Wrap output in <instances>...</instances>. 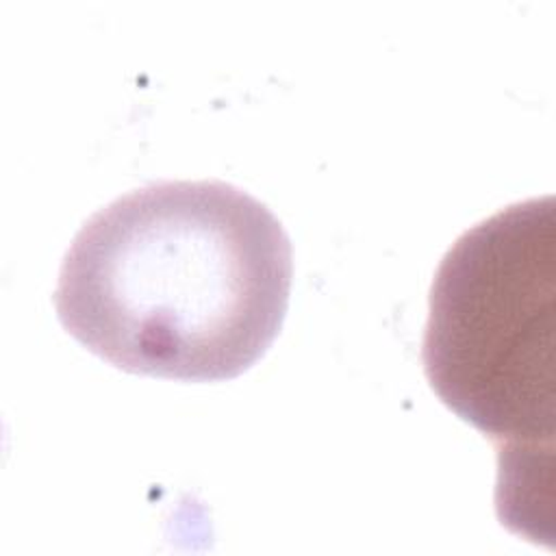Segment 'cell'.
Segmentation results:
<instances>
[{
	"mask_svg": "<svg viewBox=\"0 0 556 556\" xmlns=\"http://www.w3.org/2000/svg\"><path fill=\"white\" fill-rule=\"evenodd\" d=\"M291 276L289 235L261 200L224 180H161L80 226L52 302L61 326L117 369L217 382L271 348Z\"/></svg>",
	"mask_w": 556,
	"mask_h": 556,
	"instance_id": "cell-1",
	"label": "cell"
},
{
	"mask_svg": "<svg viewBox=\"0 0 556 556\" xmlns=\"http://www.w3.org/2000/svg\"><path fill=\"white\" fill-rule=\"evenodd\" d=\"M554 198L515 202L441 258L421 343L439 400L497 445V480L539 473L554 434Z\"/></svg>",
	"mask_w": 556,
	"mask_h": 556,
	"instance_id": "cell-2",
	"label": "cell"
}]
</instances>
